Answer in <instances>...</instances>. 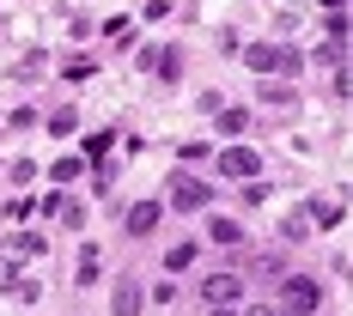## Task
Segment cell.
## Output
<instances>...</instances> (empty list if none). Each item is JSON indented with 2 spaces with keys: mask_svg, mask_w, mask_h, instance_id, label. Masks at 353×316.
Here are the masks:
<instances>
[{
  "mask_svg": "<svg viewBox=\"0 0 353 316\" xmlns=\"http://www.w3.org/2000/svg\"><path fill=\"white\" fill-rule=\"evenodd\" d=\"M98 280V249H79V286Z\"/></svg>",
  "mask_w": 353,
  "mask_h": 316,
  "instance_id": "5bb4252c",
  "label": "cell"
},
{
  "mask_svg": "<svg viewBox=\"0 0 353 316\" xmlns=\"http://www.w3.org/2000/svg\"><path fill=\"white\" fill-rule=\"evenodd\" d=\"M176 213H201V207H213V189L201 182V176H189V171H176L171 176V195H165Z\"/></svg>",
  "mask_w": 353,
  "mask_h": 316,
  "instance_id": "3957f363",
  "label": "cell"
},
{
  "mask_svg": "<svg viewBox=\"0 0 353 316\" xmlns=\"http://www.w3.org/2000/svg\"><path fill=\"white\" fill-rule=\"evenodd\" d=\"M208 238H213V244H238L244 231H238V219H213V225H208Z\"/></svg>",
  "mask_w": 353,
  "mask_h": 316,
  "instance_id": "30bf717a",
  "label": "cell"
},
{
  "mask_svg": "<svg viewBox=\"0 0 353 316\" xmlns=\"http://www.w3.org/2000/svg\"><path fill=\"white\" fill-rule=\"evenodd\" d=\"M12 249H19V255H43V238H37V231H19V238H12Z\"/></svg>",
  "mask_w": 353,
  "mask_h": 316,
  "instance_id": "e0dca14e",
  "label": "cell"
},
{
  "mask_svg": "<svg viewBox=\"0 0 353 316\" xmlns=\"http://www.w3.org/2000/svg\"><path fill=\"white\" fill-rule=\"evenodd\" d=\"M110 310L116 316H141L146 310V286L128 274V280H116V292H110Z\"/></svg>",
  "mask_w": 353,
  "mask_h": 316,
  "instance_id": "8992f818",
  "label": "cell"
},
{
  "mask_svg": "<svg viewBox=\"0 0 353 316\" xmlns=\"http://www.w3.org/2000/svg\"><path fill=\"white\" fill-rule=\"evenodd\" d=\"M281 231H286V238H292V244H305V238H311V219H305V213H292V219H286Z\"/></svg>",
  "mask_w": 353,
  "mask_h": 316,
  "instance_id": "4fadbf2b",
  "label": "cell"
},
{
  "mask_svg": "<svg viewBox=\"0 0 353 316\" xmlns=\"http://www.w3.org/2000/svg\"><path fill=\"white\" fill-rule=\"evenodd\" d=\"M244 67L250 73H299V49H286V43H250L244 49Z\"/></svg>",
  "mask_w": 353,
  "mask_h": 316,
  "instance_id": "6da1fadb",
  "label": "cell"
},
{
  "mask_svg": "<svg viewBox=\"0 0 353 316\" xmlns=\"http://www.w3.org/2000/svg\"><path fill=\"white\" fill-rule=\"evenodd\" d=\"M219 171L238 176V182H256V176H262V152L238 140V146H225V152H219Z\"/></svg>",
  "mask_w": 353,
  "mask_h": 316,
  "instance_id": "277c9868",
  "label": "cell"
},
{
  "mask_svg": "<svg viewBox=\"0 0 353 316\" xmlns=\"http://www.w3.org/2000/svg\"><path fill=\"white\" fill-rule=\"evenodd\" d=\"M317 304H323V286L311 280V274H286V286H281V316H317Z\"/></svg>",
  "mask_w": 353,
  "mask_h": 316,
  "instance_id": "7a4b0ae2",
  "label": "cell"
},
{
  "mask_svg": "<svg viewBox=\"0 0 353 316\" xmlns=\"http://www.w3.org/2000/svg\"><path fill=\"white\" fill-rule=\"evenodd\" d=\"M61 225H68V231H85V207H79V201H61Z\"/></svg>",
  "mask_w": 353,
  "mask_h": 316,
  "instance_id": "7c38bea8",
  "label": "cell"
},
{
  "mask_svg": "<svg viewBox=\"0 0 353 316\" xmlns=\"http://www.w3.org/2000/svg\"><path fill=\"white\" fill-rule=\"evenodd\" d=\"M299 31V12H274V36H292Z\"/></svg>",
  "mask_w": 353,
  "mask_h": 316,
  "instance_id": "d6986e66",
  "label": "cell"
},
{
  "mask_svg": "<svg viewBox=\"0 0 353 316\" xmlns=\"http://www.w3.org/2000/svg\"><path fill=\"white\" fill-rule=\"evenodd\" d=\"M305 219H311V225H341V207H335V201H311Z\"/></svg>",
  "mask_w": 353,
  "mask_h": 316,
  "instance_id": "9c48e42d",
  "label": "cell"
},
{
  "mask_svg": "<svg viewBox=\"0 0 353 316\" xmlns=\"http://www.w3.org/2000/svg\"><path fill=\"white\" fill-rule=\"evenodd\" d=\"M219 128H225V134L238 140V134H244V128H250V116H244V109H219Z\"/></svg>",
  "mask_w": 353,
  "mask_h": 316,
  "instance_id": "8fae6325",
  "label": "cell"
},
{
  "mask_svg": "<svg viewBox=\"0 0 353 316\" xmlns=\"http://www.w3.org/2000/svg\"><path fill=\"white\" fill-rule=\"evenodd\" d=\"M244 298V280L238 274H208L201 280V304H213V310H225V304H238Z\"/></svg>",
  "mask_w": 353,
  "mask_h": 316,
  "instance_id": "5b68a950",
  "label": "cell"
},
{
  "mask_svg": "<svg viewBox=\"0 0 353 316\" xmlns=\"http://www.w3.org/2000/svg\"><path fill=\"white\" fill-rule=\"evenodd\" d=\"M110 146H116V134H110V128H104V134H92V140H85V158H104Z\"/></svg>",
  "mask_w": 353,
  "mask_h": 316,
  "instance_id": "2e32d148",
  "label": "cell"
},
{
  "mask_svg": "<svg viewBox=\"0 0 353 316\" xmlns=\"http://www.w3.org/2000/svg\"><path fill=\"white\" fill-rule=\"evenodd\" d=\"M165 262H171L176 274H183V268H189V262H195V244H176V249H171V255H165Z\"/></svg>",
  "mask_w": 353,
  "mask_h": 316,
  "instance_id": "ac0fdd59",
  "label": "cell"
},
{
  "mask_svg": "<svg viewBox=\"0 0 353 316\" xmlns=\"http://www.w3.org/2000/svg\"><path fill=\"white\" fill-rule=\"evenodd\" d=\"M213 316H232V304H225V310H213Z\"/></svg>",
  "mask_w": 353,
  "mask_h": 316,
  "instance_id": "44dd1931",
  "label": "cell"
},
{
  "mask_svg": "<svg viewBox=\"0 0 353 316\" xmlns=\"http://www.w3.org/2000/svg\"><path fill=\"white\" fill-rule=\"evenodd\" d=\"M250 316H281V310H268V304H250Z\"/></svg>",
  "mask_w": 353,
  "mask_h": 316,
  "instance_id": "ffe728a7",
  "label": "cell"
},
{
  "mask_svg": "<svg viewBox=\"0 0 353 316\" xmlns=\"http://www.w3.org/2000/svg\"><path fill=\"white\" fill-rule=\"evenodd\" d=\"M73 128H79V116H73V109H55V116H49V134H73Z\"/></svg>",
  "mask_w": 353,
  "mask_h": 316,
  "instance_id": "9a60e30c",
  "label": "cell"
},
{
  "mask_svg": "<svg viewBox=\"0 0 353 316\" xmlns=\"http://www.w3.org/2000/svg\"><path fill=\"white\" fill-rule=\"evenodd\" d=\"M141 61H146V67H159V79H176V73H183V55H176V49H159V55L146 49Z\"/></svg>",
  "mask_w": 353,
  "mask_h": 316,
  "instance_id": "ba28073f",
  "label": "cell"
},
{
  "mask_svg": "<svg viewBox=\"0 0 353 316\" xmlns=\"http://www.w3.org/2000/svg\"><path fill=\"white\" fill-rule=\"evenodd\" d=\"M159 201H141V207H128V219H122V225H128V238H146V231H152V225H159Z\"/></svg>",
  "mask_w": 353,
  "mask_h": 316,
  "instance_id": "52a82bcc",
  "label": "cell"
}]
</instances>
